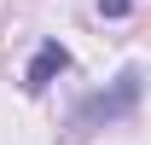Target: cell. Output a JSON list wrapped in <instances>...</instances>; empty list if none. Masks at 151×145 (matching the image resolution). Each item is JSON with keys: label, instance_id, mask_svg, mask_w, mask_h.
Returning <instances> with one entry per match:
<instances>
[{"label": "cell", "instance_id": "cell-1", "mask_svg": "<svg viewBox=\"0 0 151 145\" xmlns=\"http://www.w3.org/2000/svg\"><path fill=\"white\" fill-rule=\"evenodd\" d=\"M134 99H139V70H122V75H116V93H111V99L99 93L93 105L81 110V128H87V122H99V116H105V122H116L122 110H134Z\"/></svg>", "mask_w": 151, "mask_h": 145}, {"label": "cell", "instance_id": "cell-2", "mask_svg": "<svg viewBox=\"0 0 151 145\" xmlns=\"http://www.w3.org/2000/svg\"><path fill=\"white\" fill-rule=\"evenodd\" d=\"M64 70H70V52H64L58 41H41V52L29 58V70H23V87H29V93H47L52 75H64Z\"/></svg>", "mask_w": 151, "mask_h": 145}, {"label": "cell", "instance_id": "cell-3", "mask_svg": "<svg viewBox=\"0 0 151 145\" xmlns=\"http://www.w3.org/2000/svg\"><path fill=\"white\" fill-rule=\"evenodd\" d=\"M99 12H105V18H128L134 0H99Z\"/></svg>", "mask_w": 151, "mask_h": 145}]
</instances>
